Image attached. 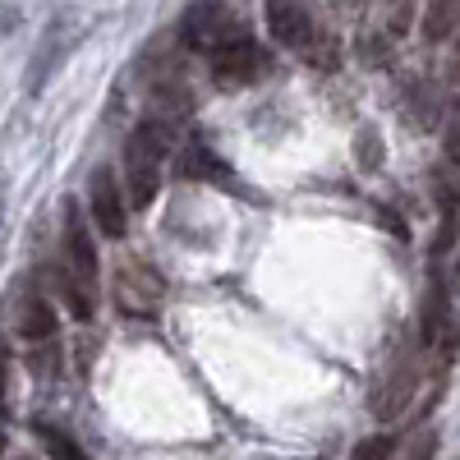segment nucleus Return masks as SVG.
<instances>
[{
    "mask_svg": "<svg viewBox=\"0 0 460 460\" xmlns=\"http://www.w3.org/2000/svg\"><path fill=\"white\" fill-rule=\"evenodd\" d=\"M88 217L65 203V226H60V258H56V286L65 309L74 314V323H93L97 304H102V258H97V240H93Z\"/></svg>",
    "mask_w": 460,
    "mask_h": 460,
    "instance_id": "nucleus-1",
    "label": "nucleus"
},
{
    "mask_svg": "<svg viewBox=\"0 0 460 460\" xmlns=\"http://www.w3.org/2000/svg\"><path fill=\"white\" fill-rule=\"evenodd\" d=\"M175 120L162 111H152L147 120H138L125 138V152H120V175H125V189H129V203L134 208H152L162 194V175H166V162L175 157Z\"/></svg>",
    "mask_w": 460,
    "mask_h": 460,
    "instance_id": "nucleus-2",
    "label": "nucleus"
},
{
    "mask_svg": "<svg viewBox=\"0 0 460 460\" xmlns=\"http://www.w3.org/2000/svg\"><path fill=\"white\" fill-rule=\"evenodd\" d=\"M111 299L125 318H157L166 304V277L143 258H125L111 277Z\"/></svg>",
    "mask_w": 460,
    "mask_h": 460,
    "instance_id": "nucleus-3",
    "label": "nucleus"
},
{
    "mask_svg": "<svg viewBox=\"0 0 460 460\" xmlns=\"http://www.w3.org/2000/svg\"><path fill=\"white\" fill-rule=\"evenodd\" d=\"M212 65V84L226 88V93H240V88H253L267 69H272V56H267V47L258 42V37H249L244 28L235 37H226V42L208 56Z\"/></svg>",
    "mask_w": 460,
    "mask_h": 460,
    "instance_id": "nucleus-4",
    "label": "nucleus"
},
{
    "mask_svg": "<svg viewBox=\"0 0 460 460\" xmlns=\"http://www.w3.org/2000/svg\"><path fill=\"white\" fill-rule=\"evenodd\" d=\"M129 189H125V175H115L111 166H97L93 180H88V217L97 226V235L106 240H125L129 230Z\"/></svg>",
    "mask_w": 460,
    "mask_h": 460,
    "instance_id": "nucleus-5",
    "label": "nucleus"
},
{
    "mask_svg": "<svg viewBox=\"0 0 460 460\" xmlns=\"http://www.w3.org/2000/svg\"><path fill=\"white\" fill-rule=\"evenodd\" d=\"M235 0H189V10L180 19V47L212 56L226 37H235Z\"/></svg>",
    "mask_w": 460,
    "mask_h": 460,
    "instance_id": "nucleus-6",
    "label": "nucleus"
},
{
    "mask_svg": "<svg viewBox=\"0 0 460 460\" xmlns=\"http://www.w3.org/2000/svg\"><path fill=\"white\" fill-rule=\"evenodd\" d=\"M262 23H267V37L286 51H314L318 42L314 14L304 0H262Z\"/></svg>",
    "mask_w": 460,
    "mask_h": 460,
    "instance_id": "nucleus-7",
    "label": "nucleus"
},
{
    "mask_svg": "<svg viewBox=\"0 0 460 460\" xmlns=\"http://www.w3.org/2000/svg\"><path fill=\"white\" fill-rule=\"evenodd\" d=\"M56 309H51V299L42 290H19L14 299V332L23 345H47L56 341Z\"/></svg>",
    "mask_w": 460,
    "mask_h": 460,
    "instance_id": "nucleus-8",
    "label": "nucleus"
},
{
    "mask_svg": "<svg viewBox=\"0 0 460 460\" xmlns=\"http://www.w3.org/2000/svg\"><path fill=\"white\" fill-rule=\"evenodd\" d=\"M69 42H74V37H69V19L56 14V19L47 23V32H42V51H37L32 65H28V88H32V93L47 88V79L56 74V65L69 56Z\"/></svg>",
    "mask_w": 460,
    "mask_h": 460,
    "instance_id": "nucleus-9",
    "label": "nucleus"
},
{
    "mask_svg": "<svg viewBox=\"0 0 460 460\" xmlns=\"http://www.w3.org/2000/svg\"><path fill=\"white\" fill-rule=\"evenodd\" d=\"M414 359L410 355H401L396 364H392V373L382 377V392L373 396V410H377V419H401L405 414V405H410V396H414Z\"/></svg>",
    "mask_w": 460,
    "mask_h": 460,
    "instance_id": "nucleus-10",
    "label": "nucleus"
},
{
    "mask_svg": "<svg viewBox=\"0 0 460 460\" xmlns=\"http://www.w3.org/2000/svg\"><path fill=\"white\" fill-rule=\"evenodd\" d=\"M180 175L184 180H212V184H221L230 171H226V162L217 157V152L208 147V143H184V152H180Z\"/></svg>",
    "mask_w": 460,
    "mask_h": 460,
    "instance_id": "nucleus-11",
    "label": "nucleus"
},
{
    "mask_svg": "<svg viewBox=\"0 0 460 460\" xmlns=\"http://www.w3.org/2000/svg\"><path fill=\"white\" fill-rule=\"evenodd\" d=\"M32 433H37V442L47 447L51 460H88V451L74 442L65 429H56V424H32Z\"/></svg>",
    "mask_w": 460,
    "mask_h": 460,
    "instance_id": "nucleus-12",
    "label": "nucleus"
},
{
    "mask_svg": "<svg viewBox=\"0 0 460 460\" xmlns=\"http://www.w3.org/2000/svg\"><path fill=\"white\" fill-rule=\"evenodd\" d=\"M392 456H396V438L392 433H373V438L355 442V451H350V460H392Z\"/></svg>",
    "mask_w": 460,
    "mask_h": 460,
    "instance_id": "nucleus-13",
    "label": "nucleus"
},
{
    "mask_svg": "<svg viewBox=\"0 0 460 460\" xmlns=\"http://www.w3.org/2000/svg\"><path fill=\"white\" fill-rule=\"evenodd\" d=\"M456 5H460V0H429V32H433V37H438V32L451 23Z\"/></svg>",
    "mask_w": 460,
    "mask_h": 460,
    "instance_id": "nucleus-14",
    "label": "nucleus"
},
{
    "mask_svg": "<svg viewBox=\"0 0 460 460\" xmlns=\"http://www.w3.org/2000/svg\"><path fill=\"white\" fill-rule=\"evenodd\" d=\"M433 456V433H424V438H419L414 447H410V456L405 460H429Z\"/></svg>",
    "mask_w": 460,
    "mask_h": 460,
    "instance_id": "nucleus-15",
    "label": "nucleus"
},
{
    "mask_svg": "<svg viewBox=\"0 0 460 460\" xmlns=\"http://www.w3.org/2000/svg\"><path fill=\"white\" fill-rule=\"evenodd\" d=\"M456 295H460V267H456Z\"/></svg>",
    "mask_w": 460,
    "mask_h": 460,
    "instance_id": "nucleus-16",
    "label": "nucleus"
}]
</instances>
